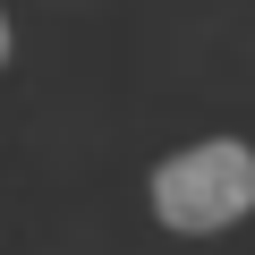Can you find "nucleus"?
Returning <instances> with one entry per match:
<instances>
[{
  "label": "nucleus",
  "mask_w": 255,
  "mask_h": 255,
  "mask_svg": "<svg viewBox=\"0 0 255 255\" xmlns=\"http://www.w3.org/2000/svg\"><path fill=\"white\" fill-rule=\"evenodd\" d=\"M153 213H162V230H187V238L230 230L238 213H255V145L204 136V145L170 153L153 170Z\"/></svg>",
  "instance_id": "nucleus-1"
},
{
  "label": "nucleus",
  "mask_w": 255,
  "mask_h": 255,
  "mask_svg": "<svg viewBox=\"0 0 255 255\" xmlns=\"http://www.w3.org/2000/svg\"><path fill=\"white\" fill-rule=\"evenodd\" d=\"M0 60H9V17H0Z\"/></svg>",
  "instance_id": "nucleus-2"
}]
</instances>
